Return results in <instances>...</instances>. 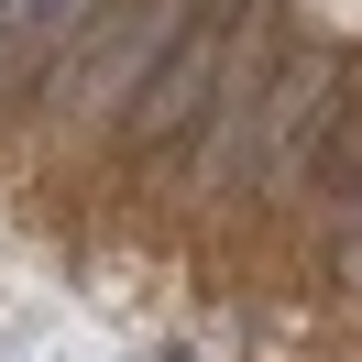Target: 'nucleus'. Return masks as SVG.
I'll return each instance as SVG.
<instances>
[{"label":"nucleus","mask_w":362,"mask_h":362,"mask_svg":"<svg viewBox=\"0 0 362 362\" xmlns=\"http://www.w3.org/2000/svg\"><path fill=\"white\" fill-rule=\"evenodd\" d=\"M220 33H230V0H198V11L176 23L165 66L143 77V99H132V132H143V143H176L187 121L209 110V88H220Z\"/></svg>","instance_id":"1"},{"label":"nucleus","mask_w":362,"mask_h":362,"mask_svg":"<svg viewBox=\"0 0 362 362\" xmlns=\"http://www.w3.org/2000/svg\"><path fill=\"white\" fill-rule=\"evenodd\" d=\"M318 110H329V66H318V55H308V66H286V77H274V88H264V110H252V132H242V154H230L220 176H274V165H286L296 143L318 132Z\"/></svg>","instance_id":"2"},{"label":"nucleus","mask_w":362,"mask_h":362,"mask_svg":"<svg viewBox=\"0 0 362 362\" xmlns=\"http://www.w3.org/2000/svg\"><path fill=\"white\" fill-rule=\"evenodd\" d=\"M66 11H77V0H0V88H11V77L66 33Z\"/></svg>","instance_id":"3"},{"label":"nucleus","mask_w":362,"mask_h":362,"mask_svg":"<svg viewBox=\"0 0 362 362\" xmlns=\"http://www.w3.org/2000/svg\"><path fill=\"white\" fill-rule=\"evenodd\" d=\"M351 264H362V198H351Z\"/></svg>","instance_id":"4"}]
</instances>
